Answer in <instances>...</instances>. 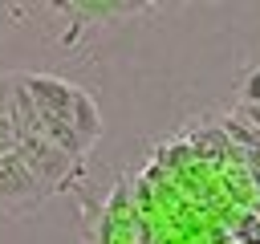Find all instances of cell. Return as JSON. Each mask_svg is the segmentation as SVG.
I'll return each instance as SVG.
<instances>
[{"instance_id": "1", "label": "cell", "mask_w": 260, "mask_h": 244, "mask_svg": "<svg viewBox=\"0 0 260 244\" xmlns=\"http://www.w3.org/2000/svg\"><path fill=\"white\" fill-rule=\"evenodd\" d=\"M16 81H20V89L28 94V102L41 114L73 126L89 146L102 138V110L81 85H73L65 77H53V73H16Z\"/></svg>"}, {"instance_id": "2", "label": "cell", "mask_w": 260, "mask_h": 244, "mask_svg": "<svg viewBox=\"0 0 260 244\" xmlns=\"http://www.w3.org/2000/svg\"><path fill=\"white\" fill-rule=\"evenodd\" d=\"M16 150H20L24 163L37 171V179L49 187V195L73 191V187L81 183V175H85V163H81V159H73L69 150H61V146H53V142H45V138H37V134H20V146H16Z\"/></svg>"}, {"instance_id": "3", "label": "cell", "mask_w": 260, "mask_h": 244, "mask_svg": "<svg viewBox=\"0 0 260 244\" xmlns=\"http://www.w3.org/2000/svg\"><path fill=\"white\" fill-rule=\"evenodd\" d=\"M49 199V187L37 179V171L24 163L20 150L0 159V211L8 216H32Z\"/></svg>"}, {"instance_id": "4", "label": "cell", "mask_w": 260, "mask_h": 244, "mask_svg": "<svg viewBox=\"0 0 260 244\" xmlns=\"http://www.w3.org/2000/svg\"><path fill=\"white\" fill-rule=\"evenodd\" d=\"M53 12L69 16L73 28L61 45H73V37L85 28V24H110V20H130V16H146L150 8L158 4H146V0H65V4H49Z\"/></svg>"}, {"instance_id": "5", "label": "cell", "mask_w": 260, "mask_h": 244, "mask_svg": "<svg viewBox=\"0 0 260 244\" xmlns=\"http://www.w3.org/2000/svg\"><path fill=\"white\" fill-rule=\"evenodd\" d=\"M16 146H20V126H16V118L8 114V118H0V159L12 155Z\"/></svg>"}, {"instance_id": "6", "label": "cell", "mask_w": 260, "mask_h": 244, "mask_svg": "<svg viewBox=\"0 0 260 244\" xmlns=\"http://www.w3.org/2000/svg\"><path fill=\"white\" fill-rule=\"evenodd\" d=\"M12 98H16V73H0V118L12 114Z\"/></svg>"}, {"instance_id": "7", "label": "cell", "mask_w": 260, "mask_h": 244, "mask_svg": "<svg viewBox=\"0 0 260 244\" xmlns=\"http://www.w3.org/2000/svg\"><path fill=\"white\" fill-rule=\"evenodd\" d=\"M248 102H260V69H252L248 81H244V106Z\"/></svg>"}, {"instance_id": "8", "label": "cell", "mask_w": 260, "mask_h": 244, "mask_svg": "<svg viewBox=\"0 0 260 244\" xmlns=\"http://www.w3.org/2000/svg\"><path fill=\"white\" fill-rule=\"evenodd\" d=\"M244 114H248V118L256 122V130H260V102H248V106H244Z\"/></svg>"}]
</instances>
